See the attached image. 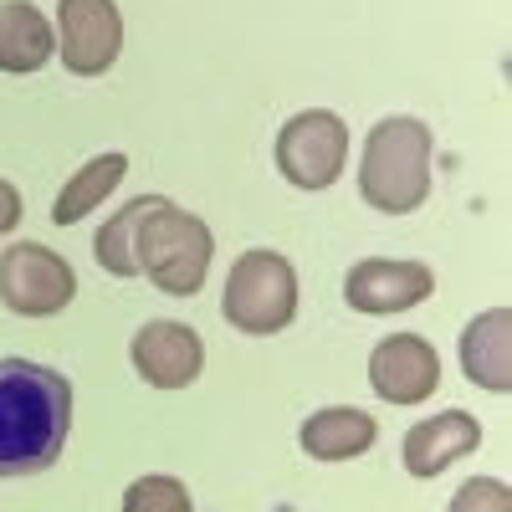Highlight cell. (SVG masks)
Masks as SVG:
<instances>
[{
	"instance_id": "obj_1",
	"label": "cell",
	"mask_w": 512,
	"mask_h": 512,
	"mask_svg": "<svg viewBox=\"0 0 512 512\" xmlns=\"http://www.w3.org/2000/svg\"><path fill=\"white\" fill-rule=\"evenodd\" d=\"M72 436V384L31 359H0V482L36 477Z\"/></svg>"
},
{
	"instance_id": "obj_2",
	"label": "cell",
	"mask_w": 512,
	"mask_h": 512,
	"mask_svg": "<svg viewBox=\"0 0 512 512\" xmlns=\"http://www.w3.org/2000/svg\"><path fill=\"white\" fill-rule=\"evenodd\" d=\"M431 154L436 134L410 113H390L369 128L359 159V195L379 216H410L431 195Z\"/></svg>"
},
{
	"instance_id": "obj_3",
	"label": "cell",
	"mask_w": 512,
	"mask_h": 512,
	"mask_svg": "<svg viewBox=\"0 0 512 512\" xmlns=\"http://www.w3.org/2000/svg\"><path fill=\"white\" fill-rule=\"evenodd\" d=\"M210 256H216L210 226L200 216H190V210H180L175 200L154 195V205L139 221V236H134L139 272L169 297H195L210 277Z\"/></svg>"
},
{
	"instance_id": "obj_4",
	"label": "cell",
	"mask_w": 512,
	"mask_h": 512,
	"mask_svg": "<svg viewBox=\"0 0 512 512\" xmlns=\"http://www.w3.org/2000/svg\"><path fill=\"white\" fill-rule=\"evenodd\" d=\"M221 318L251 338L282 333L297 318V272L282 251L256 246L236 256V267L226 277V297H221Z\"/></svg>"
},
{
	"instance_id": "obj_5",
	"label": "cell",
	"mask_w": 512,
	"mask_h": 512,
	"mask_svg": "<svg viewBox=\"0 0 512 512\" xmlns=\"http://www.w3.org/2000/svg\"><path fill=\"white\" fill-rule=\"evenodd\" d=\"M349 164V123L328 113V108H308L292 113L277 134V169L282 180L297 190H328Z\"/></svg>"
},
{
	"instance_id": "obj_6",
	"label": "cell",
	"mask_w": 512,
	"mask_h": 512,
	"mask_svg": "<svg viewBox=\"0 0 512 512\" xmlns=\"http://www.w3.org/2000/svg\"><path fill=\"white\" fill-rule=\"evenodd\" d=\"M77 297V277L67 256L41 246V241H16L0 256V303L21 318H52Z\"/></svg>"
},
{
	"instance_id": "obj_7",
	"label": "cell",
	"mask_w": 512,
	"mask_h": 512,
	"mask_svg": "<svg viewBox=\"0 0 512 512\" xmlns=\"http://www.w3.org/2000/svg\"><path fill=\"white\" fill-rule=\"evenodd\" d=\"M123 52V16L113 0H57V57L72 77H103Z\"/></svg>"
},
{
	"instance_id": "obj_8",
	"label": "cell",
	"mask_w": 512,
	"mask_h": 512,
	"mask_svg": "<svg viewBox=\"0 0 512 512\" xmlns=\"http://www.w3.org/2000/svg\"><path fill=\"white\" fill-rule=\"evenodd\" d=\"M369 384L384 405H420L436 395L441 384V354L431 349V338L420 333H395L379 338L369 354Z\"/></svg>"
},
{
	"instance_id": "obj_9",
	"label": "cell",
	"mask_w": 512,
	"mask_h": 512,
	"mask_svg": "<svg viewBox=\"0 0 512 512\" xmlns=\"http://www.w3.org/2000/svg\"><path fill=\"white\" fill-rule=\"evenodd\" d=\"M436 292V272L425 262H390V256H369V262L349 267L344 277V303L354 313H405L420 308L425 297Z\"/></svg>"
},
{
	"instance_id": "obj_10",
	"label": "cell",
	"mask_w": 512,
	"mask_h": 512,
	"mask_svg": "<svg viewBox=\"0 0 512 512\" xmlns=\"http://www.w3.org/2000/svg\"><path fill=\"white\" fill-rule=\"evenodd\" d=\"M134 369L144 384H154V390H185V384L200 379L205 369V344L200 333L180 318H154L134 333Z\"/></svg>"
},
{
	"instance_id": "obj_11",
	"label": "cell",
	"mask_w": 512,
	"mask_h": 512,
	"mask_svg": "<svg viewBox=\"0 0 512 512\" xmlns=\"http://www.w3.org/2000/svg\"><path fill=\"white\" fill-rule=\"evenodd\" d=\"M482 446V420L477 415H466V410H441L431 420H415L410 425V436H405V472L410 477H441L451 461L461 456H472Z\"/></svg>"
},
{
	"instance_id": "obj_12",
	"label": "cell",
	"mask_w": 512,
	"mask_h": 512,
	"mask_svg": "<svg viewBox=\"0 0 512 512\" xmlns=\"http://www.w3.org/2000/svg\"><path fill=\"white\" fill-rule=\"evenodd\" d=\"M461 369L492 395L512 390V313L507 308H487L461 328Z\"/></svg>"
},
{
	"instance_id": "obj_13",
	"label": "cell",
	"mask_w": 512,
	"mask_h": 512,
	"mask_svg": "<svg viewBox=\"0 0 512 512\" xmlns=\"http://www.w3.org/2000/svg\"><path fill=\"white\" fill-rule=\"evenodd\" d=\"M379 441V420L359 405H328L313 410L297 431V446H303L313 461H354Z\"/></svg>"
},
{
	"instance_id": "obj_14",
	"label": "cell",
	"mask_w": 512,
	"mask_h": 512,
	"mask_svg": "<svg viewBox=\"0 0 512 512\" xmlns=\"http://www.w3.org/2000/svg\"><path fill=\"white\" fill-rule=\"evenodd\" d=\"M52 52H57L52 21L31 0H6L0 6V72H11V77L41 72L52 62Z\"/></svg>"
},
{
	"instance_id": "obj_15",
	"label": "cell",
	"mask_w": 512,
	"mask_h": 512,
	"mask_svg": "<svg viewBox=\"0 0 512 512\" xmlns=\"http://www.w3.org/2000/svg\"><path fill=\"white\" fill-rule=\"evenodd\" d=\"M123 175H128V154H118V149H113V154L88 159V164H82L77 175L62 185V195H57V205H52V221L72 231L82 216H93V210L118 190V180H123Z\"/></svg>"
},
{
	"instance_id": "obj_16",
	"label": "cell",
	"mask_w": 512,
	"mask_h": 512,
	"mask_svg": "<svg viewBox=\"0 0 512 512\" xmlns=\"http://www.w3.org/2000/svg\"><path fill=\"white\" fill-rule=\"evenodd\" d=\"M154 205V195H139V200H128L118 216L103 221L93 251H98V267L108 277H139V262H134V236H139V221H144V210Z\"/></svg>"
},
{
	"instance_id": "obj_17",
	"label": "cell",
	"mask_w": 512,
	"mask_h": 512,
	"mask_svg": "<svg viewBox=\"0 0 512 512\" xmlns=\"http://www.w3.org/2000/svg\"><path fill=\"white\" fill-rule=\"evenodd\" d=\"M123 512H195L180 477H139L123 492Z\"/></svg>"
},
{
	"instance_id": "obj_18",
	"label": "cell",
	"mask_w": 512,
	"mask_h": 512,
	"mask_svg": "<svg viewBox=\"0 0 512 512\" xmlns=\"http://www.w3.org/2000/svg\"><path fill=\"white\" fill-rule=\"evenodd\" d=\"M446 512H512V487L497 477H472L456 487Z\"/></svg>"
},
{
	"instance_id": "obj_19",
	"label": "cell",
	"mask_w": 512,
	"mask_h": 512,
	"mask_svg": "<svg viewBox=\"0 0 512 512\" xmlns=\"http://www.w3.org/2000/svg\"><path fill=\"white\" fill-rule=\"evenodd\" d=\"M21 221V190L11 180H0V236H11Z\"/></svg>"
}]
</instances>
